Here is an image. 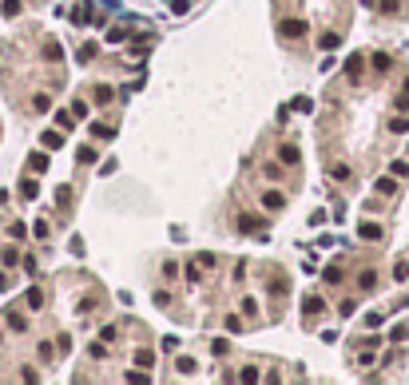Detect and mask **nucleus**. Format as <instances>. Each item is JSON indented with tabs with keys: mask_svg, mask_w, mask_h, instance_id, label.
Here are the masks:
<instances>
[{
	"mask_svg": "<svg viewBox=\"0 0 409 385\" xmlns=\"http://www.w3.org/2000/svg\"><path fill=\"white\" fill-rule=\"evenodd\" d=\"M40 143H44V151H60V147H64V135H60V131H44Z\"/></svg>",
	"mask_w": 409,
	"mask_h": 385,
	"instance_id": "nucleus-1",
	"label": "nucleus"
},
{
	"mask_svg": "<svg viewBox=\"0 0 409 385\" xmlns=\"http://www.w3.org/2000/svg\"><path fill=\"white\" fill-rule=\"evenodd\" d=\"M318 310H322V298H318V294H306V298H302V314H306V318H314Z\"/></svg>",
	"mask_w": 409,
	"mask_h": 385,
	"instance_id": "nucleus-2",
	"label": "nucleus"
},
{
	"mask_svg": "<svg viewBox=\"0 0 409 385\" xmlns=\"http://www.w3.org/2000/svg\"><path fill=\"white\" fill-rule=\"evenodd\" d=\"M306 32V20H282V36H302Z\"/></svg>",
	"mask_w": 409,
	"mask_h": 385,
	"instance_id": "nucleus-3",
	"label": "nucleus"
},
{
	"mask_svg": "<svg viewBox=\"0 0 409 385\" xmlns=\"http://www.w3.org/2000/svg\"><path fill=\"white\" fill-rule=\"evenodd\" d=\"M262 206H270V211H282V206H286V199H282L278 191H266V195H262Z\"/></svg>",
	"mask_w": 409,
	"mask_h": 385,
	"instance_id": "nucleus-4",
	"label": "nucleus"
},
{
	"mask_svg": "<svg viewBox=\"0 0 409 385\" xmlns=\"http://www.w3.org/2000/svg\"><path fill=\"white\" fill-rule=\"evenodd\" d=\"M278 159H282V163H298V147H294V143H282Z\"/></svg>",
	"mask_w": 409,
	"mask_h": 385,
	"instance_id": "nucleus-5",
	"label": "nucleus"
},
{
	"mask_svg": "<svg viewBox=\"0 0 409 385\" xmlns=\"http://www.w3.org/2000/svg\"><path fill=\"white\" fill-rule=\"evenodd\" d=\"M20 195H24V199H36V195H40V183H36V179H24V183H20Z\"/></svg>",
	"mask_w": 409,
	"mask_h": 385,
	"instance_id": "nucleus-6",
	"label": "nucleus"
},
{
	"mask_svg": "<svg viewBox=\"0 0 409 385\" xmlns=\"http://www.w3.org/2000/svg\"><path fill=\"white\" fill-rule=\"evenodd\" d=\"M151 362H155L151 349H139V353H135V365H139V369H151Z\"/></svg>",
	"mask_w": 409,
	"mask_h": 385,
	"instance_id": "nucleus-7",
	"label": "nucleus"
},
{
	"mask_svg": "<svg viewBox=\"0 0 409 385\" xmlns=\"http://www.w3.org/2000/svg\"><path fill=\"white\" fill-rule=\"evenodd\" d=\"M24 302H28V306H32V310H40V306H44V294H40V290L32 286V290H28V294H24Z\"/></svg>",
	"mask_w": 409,
	"mask_h": 385,
	"instance_id": "nucleus-8",
	"label": "nucleus"
},
{
	"mask_svg": "<svg viewBox=\"0 0 409 385\" xmlns=\"http://www.w3.org/2000/svg\"><path fill=\"white\" fill-rule=\"evenodd\" d=\"M358 234H362V239H382V226H373V223H362V226H358Z\"/></svg>",
	"mask_w": 409,
	"mask_h": 385,
	"instance_id": "nucleus-9",
	"label": "nucleus"
},
{
	"mask_svg": "<svg viewBox=\"0 0 409 385\" xmlns=\"http://www.w3.org/2000/svg\"><path fill=\"white\" fill-rule=\"evenodd\" d=\"M92 135H96V139H115V127H107V123H92Z\"/></svg>",
	"mask_w": 409,
	"mask_h": 385,
	"instance_id": "nucleus-10",
	"label": "nucleus"
},
{
	"mask_svg": "<svg viewBox=\"0 0 409 385\" xmlns=\"http://www.w3.org/2000/svg\"><path fill=\"white\" fill-rule=\"evenodd\" d=\"M195 369H199V362H195V358H179V373H183V377H191Z\"/></svg>",
	"mask_w": 409,
	"mask_h": 385,
	"instance_id": "nucleus-11",
	"label": "nucleus"
},
{
	"mask_svg": "<svg viewBox=\"0 0 409 385\" xmlns=\"http://www.w3.org/2000/svg\"><path fill=\"white\" fill-rule=\"evenodd\" d=\"M330 179H334V183H346V179H349V167H346V163H338V167L330 171Z\"/></svg>",
	"mask_w": 409,
	"mask_h": 385,
	"instance_id": "nucleus-12",
	"label": "nucleus"
},
{
	"mask_svg": "<svg viewBox=\"0 0 409 385\" xmlns=\"http://www.w3.org/2000/svg\"><path fill=\"white\" fill-rule=\"evenodd\" d=\"M60 56H64V52H60V44H44V60H52V64H56Z\"/></svg>",
	"mask_w": 409,
	"mask_h": 385,
	"instance_id": "nucleus-13",
	"label": "nucleus"
},
{
	"mask_svg": "<svg viewBox=\"0 0 409 385\" xmlns=\"http://www.w3.org/2000/svg\"><path fill=\"white\" fill-rule=\"evenodd\" d=\"M76 159H80V163H96V147H80Z\"/></svg>",
	"mask_w": 409,
	"mask_h": 385,
	"instance_id": "nucleus-14",
	"label": "nucleus"
},
{
	"mask_svg": "<svg viewBox=\"0 0 409 385\" xmlns=\"http://www.w3.org/2000/svg\"><path fill=\"white\" fill-rule=\"evenodd\" d=\"M111 100V87L107 83H96V103H107Z\"/></svg>",
	"mask_w": 409,
	"mask_h": 385,
	"instance_id": "nucleus-15",
	"label": "nucleus"
},
{
	"mask_svg": "<svg viewBox=\"0 0 409 385\" xmlns=\"http://www.w3.org/2000/svg\"><path fill=\"white\" fill-rule=\"evenodd\" d=\"M8 325H12V330H16V334H24V330H28V322H24L20 314H8Z\"/></svg>",
	"mask_w": 409,
	"mask_h": 385,
	"instance_id": "nucleus-16",
	"label": "nucleus"
},
{
	"mask_svg": "<svg viewBox=\"0 0 409 385\" xmlns=\"http://www.w3.org/2000/svg\"><path fill=\"white\" fill-rule=\"evenodd\" d=\"M226 330L239 334V330H243V318H239V314H226Z\"/></svg>",
	"mask_w": 409,
	"mask_h": 385,
	"instance_id": "nucleus-17",
	"label": "nucleus"
},
{
	"mask_svg": "<svg viewBox=\"0 0 409 385\" xmlns=\"http://www.w3.org/2000/svg\"><path fill=\"white\" fill-rule=\"evenodd\" d=\"M254 226H258L254 215H243V219H239V230H254Z\"/></svg>",
	"mask_w": 409,
	"mask_h": 385,
	"instance_id": "nucleus-18",
	"label": "nucleus"
},
{
	"mask_svg": "<svg viewBox=\"0 0 409 385\" xmlns=\"http://www.w3.org/2000/svg\"><path fill=\"white\" fill-rule=\"evenodd\" d=\"M107 40H111V44H123V40H127V32H123V28H111Z\"/></svg>",
	"mask_w": 409,
	"mask_h": 385,
	"instance_id": "nucleus-19",
	"label": "nucleus"
},
{
	"mask_svg": "<svg viewBox=\"0 0 409 385\" xmlns=\"http://www.w3.org/2000/svg\"><path fill=\"white\" fill-rule=\"evenodd\" d=\"M92 56H96V44H83V48H80V64H87Z\"/></svg>",
	"mask_w": 409,
	"mask_h": 385,
	"instance_id": "nucleus-20",
	"label": "nucleus"
},
{
	"mask_svg": "<svg viewBox=\"0 0 409 385\" xmlns=\"http://www.w3.org/2000/svg\"><path fill=\"white\" fill-rule=\"evenodd\" d=\"M100 338H103V342H115V338H120V330H115V325H103Z\"/></svg>",
	"mask_w": 409,
	"mask_h": 385,
	"instance_id": "nucleus-21",
	"label": "nucleus"
},
{
	"mask_svg": "<svg viewBox=\"0 0 409 385\" xmlns=\"http://www.w3.org/2000/svg\"><path fill=\"white\" fill-rule=\"evenodd\" d=\"M32 234H36V239H44V234H48V223H44V219H36V223H32Z\"/></svg>",
	"mask_w": 409,
	"mask_h": 385,
	"instance_id": "nucleus-22",
	"label": "nucleus"
},
{
	"mask_svg": "<svg viewBox=\"0 0 409 385\" xmlns=\"http://www.w3.org/2000/svg\"><path fill=\"white\" fill-rule=\"evenodd\" d=\"M373 68H377V72H386V68H389V56L377 52V56H373Z\"/></svg>",
	"mask_w": 409,
	"mask_h": 385,
	"instance_id": "nucleus-23",
	"label": "nucleus"
},
{
	"mask_svg": "<svg viewBox=\"0 0 409 385\" xmlns=\"http://www.w3.org/2000/svg\"><path fill=\"white\" fill-rule=\"evenodd\" d=\"M20 12V0H4V16H16Z\"/></svg>",
	"mask_w": 409,
	"mask_h": 385,
	"instance_id": "nucleus-24",
	"label": "nucleus"
},
{
	"mask_svg": "<svg viewBox=\"0 0 409 385\" xmlns=\"http://www.w3.org/2000/svg\"><path fill=\"white\" fill-rule=\"evenodd\" d=\"M72 115L76 120H87V103H72Z\"/></svg>",
	"mask_w": 409,
	"mask_h": 385,
	"instance_id": "nucleus-25",
	"label": "nucleus"
},
{
	"mask_svg": "<svg viewBox=\"0 0 409 385\" xmlns=\"http://www.w3.org/2000/svg\"><path fill=\"white\" fill-rule=\"evenodd\" d=\"M8 234H12V239H24V234H28V226H24V223H12V230H8Z\"/></svg>",
	"mask_w": 409,
	"mask_h": 385,
	"instance_id": "nucleus-26",
	"label": "nucleus"
},
{
	"mask_svg": "<svg viewBox=\"0 0 409 385\" xmlns=\"http://www.w3.org/2000/svg\"><path fill=\"white\" fill-rule=\"evenodd\" d=\"M393 278H397V282H405V278H409V266H405V262H397V270H393Z\"/></svg>",
	"mask_w": 409,
	"mask_h": 385,
	"instance_id": "nucleus-27",
	"label": "nucleus"
},
{
	"mask_svg": "<svg viewBox=\"0 0 409 385\" xmlns=\"http://www.w3.org/2000/svg\"><path fill=\"white\" fill-rule=\"evenodd\" d=\"M191 8V0H171V12H187Z\"/></svg>",
	"mask_w": 409,
	"mask_h": 385,
	"instance_id": "nucleus-28",
	"label": "nucleus"
},
{
	"mask_svg": "<svg viewBox=\"0 0 409 385\" xmlns=\"http://www.w3.org/2000/svg\"><path fill=\"white\" fill-rule=\"evenodd\" d=\"M322 48H326V52H330V48H338V36H334V32H326V36H322Z\"/></svg>",
	"mask_w": 409,
	"mask_h": 385,
	"instance_id": "nucleus-29",
	"label": "nucleus"
},
{
	"mask_svg": "<svg viewBox=\"0 0 409 385\" xmlns=\"http://www.w3.org/2000/svg\"><path fill=\"white\" fill-rule=\"evenodd\" d=\"M48 103H52L48 96H36V100H32V107H36V111H48Z\"/></svg>",
	"mask_w": 409,
	"mask_h": 385,
	"instance_id": "nucleus-30",
	"label": "nucleus"
},
{
	"mask_svg": "<svg viewBox=\"0 0 409 385\" xmlns=\"http://www.w3.org/2000/svg\"><path fill=\"white\" fill-rule=\"evenodd\" d=\"M310 107H314V103H310L306 96H298V100H294V111H310Z\"/></svg>",
	"mask_w": 409,
	"mask_h": 385,
	"instance_id": "nucleus-31",
	"label": "nucleus"
},
{
	"mask_svg": "<svg viewBox=\"0 0 409 385\" xmlns=\"http://www.w3.org/2000/svg\"><path fill=\"white\" fill-rule=\"evenodd\" d=\"M32 167L36 171H48V155H32Z\"/></svg>",
	"mask_w": 409,
	"mask_h": 385,
	"instance_id": "nucleus-32",
	"label": "nucleus"
},
{
	"mask_svg": "<svg viewBox=\"0 0 409 385\" xmlns=\"http://www.w3.org/2000/svg\"><path fill=\"white\" fill-rule=\"evenodd\" d=\"M389 175H409V167H405V163L397 159V163H389Z\"/></svg>",
	"mask_w": 409,
	"mask_h": 385,
	"instance_id": "nucleus-33",
	"label": "nucleus"
},
{
	"mask_svg": "<svg viewBox=\"0 0 409 385\" xmlns=\"http://www.w3.org/2000/svg\"><path fill=\"white\" fill-rule=\"evenodd\" d=\"M377 8H382V12H397V0H382Z\"/></svg>",
	"mask_w": 409,
	"mask_h": 385,
	"instance_id": "nucleus-34",
	"label": "nucleus"
},
{
	"mask_svg": "<svg viewBox=\"0 0 409 385\" xmlns=\"http://www.w3.org/2000/svg\"><path fill=\"white\" fill-rule=\"evenodd\" d=\"M0 290H8V278H4V274H0Z\"/></svg>",
	"mask_w": 409,
	"mask_h": 385,
	"instance_id": "nucleus-35",
	"label": "nucleus"
},
{
	"mask_svg": "<svg viewBox=\"0 0 409 385\" xmlns=\"http://www.w3.org/2000/svg\"><path fill=\"white\" fill-rule=\"evenodd\" d=\"M405 87H409V83H405Z\"/></svg>",
	"mask_w": 409,
	"mask_h": 385,
	"instance_id": "nucleus-36",
	"label": "nucleus"
}]
</instances>
